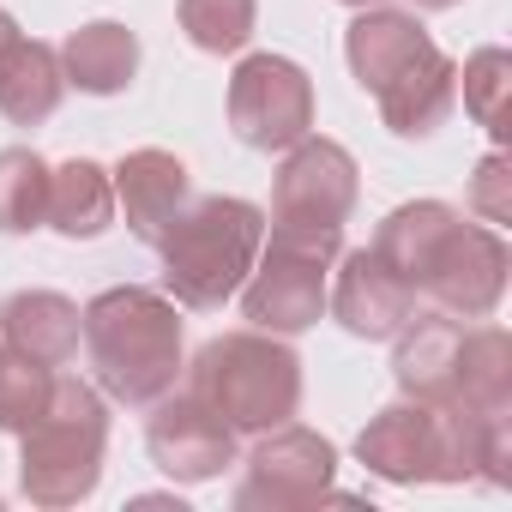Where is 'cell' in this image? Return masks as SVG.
<instances>
[{"instance_id": "cell-16", "label": "cell", "mask_w": 512, "mask_h": 512, "mask_svg": "<svg viewBox=\"0 0 512 512\" xmlns=\"http://www.w3.org/2000/svg\"><path fill=\"white\" fill-rule=\"evenodd\" d=\"M79 308L61 290H19L0 308V344L43 362V368H67L79 356Z\"/></svg>"}, {"instance_id": "cell-26", "label": "cell", "mask_w": 512, "mask_h": 512, "mask_svg": "<svg viewBox=\"0 0 512 512\" xmlns=\"http://www.w3.org/2000/svg\"><path fill=\"white\" fill-rule=\"evenodd\" d=\"M512 175H506V157L494 151V157H482V169H476V187H470V211L482 217V223H512Z\"/></svg>"}, {"instance_id": "cell-4", "label": "cell", "mask_w": 512, "mask_h": 512, "mask_svg": "<svg viewBox=\"0 0 512 512\" xmlns=\"http://www.w3.org/2000/svg\"><path fill=\"white\" fill-rule=\"evenodd\" d=\"M187 374V392H199L235 434H272L302 410V356L272 332H223Z\"/></svg>"}, {"instance_id": "cell-15", "label": "cell", "mask_w": 512, "mask_h": 512, "mask_svg": "<svg viewBox=\"0 0 512 512\" xmlns=\"http://www.w3.org/2000/svg\"><path fill=\"white\" fill-rule=\"evenodd\" d=\"M434 49V37L422 31V19L416 13H392V7H368L356 25H350V37H344V55H350V73H356V85L368 91V97H380L410 61H422Z\"/></svg>"}, {"instance_id": "cell-9", "label": "cell", "mask_w": 512, "mask_h": 512, "mask_svg": "<svg viewBox=\"0 0 512 512\" xmlns=\"http://www.w3.org/2000/svg\"><path fill=\"white\" fill-rule=\"evenodd\" d=\"M151 422H145V446L157 458L163 476L175 482H211L223 476V464H235V428L199 398V392H163L157 404H145Z\"/></svg>"}, {"instance_id": "cell-20", "label": "cell", "mask_w": 512, "mask_h": 512, "mask_svg": "<svg viewBox=\"0 0 512 512\" xmlns=\"http://www.w3.org/2000/svg\"><path fill=\"white\" fill-rule=\"evenodd\" d=\"M115 217V181L103 163L91 157H73L61 169H49V223L67 235V241H91L103 235Z\"/></svg>"}, {"instance_id": "cell-17", "label": "cell", "mask_w": 512, "mask_h": 512, "mask_svg": "<svg viewBox=\"0 0 512 512\" xmlns=\"http://www.w3.org/2000/svg\"><path fill=\"white\" fill-rule=\"evenodd\" d=\"M380 121L398 133V139H428L446 115H452V103H458V67H452V55H440V43L422 55V61H410L380 97Z\"/></svg>"}, {"instance_id": "cell-28", "label": "cell", "mask_w": 512, "mask_h": 512, "mask_svg": "<svg viewBox=\"0 0 512 512\" xmlns=\"http://www.w3.org/2000/svg\"><path fill=\"white\" fill-rule=\"evenodd\" d=\"M416 7H428V13H446V7H458V0H416Z\"/></svg>"}, {"instance_id": "cell-2", "label": "cell", "mask_w": 512, "mask_h": 512, "mask_svg": "<svg viewBox=\"0 0 512 512\" xmlns=\"http://www.w3.org/2000/svg\"><path fill=\"white\" fill-rule=\"evenodd\" d=\"M260 241H266V211L247 199L211 193L199 205H181L175 223L157 235L163 290L175 296V308H193V314L223 308L260 260Z\"/></svg>"}, {"instance_id": "cell-29", "label": "cell", "mask_w": 512, "mask_h": 512, "mask_svg": "<svg viewBox=\"0 0 512 512\" xmlns=\"http://www.w3.org/2000/svg\"><path fill=\"white\" fill-rule=\"evenodd\" d=\"M344 7H380V0H344Z\"/></svg>"}, {"instance_id": "cell-19", "label": "cell", "mask_w": 512, "mask_h": 512, "mask_svg": "<svg viewBox=\"0 0 512 512\" xmlns=\"http://www.w3.org/2000/svg\"><path fill=\"white\" fill-rule=\"evenodd\" d=\"M67 97V73H61V55L37 37H19L0 61V115L13 127H37L61 109Z\"/></svg>"}, {"instance_id": "cell-8", "label": "cell", "mask_w": 512, "mask_h": 512, "mask_svg": "<svg viewBox=\"0 0 512 512\" xmlns=\"http://www.w3.org/2000/svg\"><path fill=\"white\" fill-rule=\"evenodd\" d=\"M356 211V157L338 139L302 133L272 187V223L284 229H344Z\"/></svg>"}, {"instance_id": "cell-3", "label": "cell", "mask_w": 512, "mask_h": 512, "mask_svg": "<svg viewBox=\"0 0 512 512\" xmlns=\"http://www.w3.org/2000/svg\"><path fill=\"white\" fill-rule=\"evenodd\" d=\"M103 446H109V410L103 392L55 374L49 410L19 434V488L31 506H79L103 482Z\"/></svg>"}, {"instance_id": "cell-5", "label": "cell", "mask_w": 512, "mask_h": 512, "mask_svg": "<svg viewBox=\"0 0 512 512\" xmlns=\"http://www.w3.org/2000/svg\"><path fill=\"white\" fill-rule=\"evenodd\" d=\"M338 253H344V229H284V223H272V247L260 241V260H253V272L235 290L253 332L296 338V332L320 326L326 272H332Z\"/></svg>"}, {"instance_id": "cell-12", "label": "cell", "mask_w": 512, "mask_h": 512, "mask_svg": "<svg viewBox=\"0 0 512 512\" xmlns=\"http://www.w3.org/2000/svg\"><path fill=\"white\" fill-rule=\"evenodd\" d=\"M398 350H392V380L404 398H422V404H452L458 398V356H464V326L452 314H410L398 332Z\"/></svg>"}, {"instance_id": "cell-25", "label": "cell", "mask_w": 512, "mask_h": 512, "mask_svg": "<svg viewBox=\"0 0 512 512\" xmlns=\"http://www.w3.org/2000/svg\"><path fill=\"white\" fill-rule=\"evenodd\" d=\"M464 109L476 115V127H488L494 139H506V91H512V55L506 49H476L464 61Z\"/></svg>"}, {"instance_id": "cell-21", "label": "cell", "mask_w": 512, "mask_h": 512, "mask_svg": "<svg viewBox=\"0 0 512 512\" xmlns=\"http://www.w3.org/2000/svg\"><path fill=\"white\" fill-rule=\"evenodd\" d=\"M470 410H512V338L500 326H476L464 332V356H458V398Z\"/></svg>"}, {"instance_id": "cell-18", "label": "cell", "mask_w": 512, "mask_h": 512, "mask_svg": "<svg viewBox=\"0 0 512 512\" xmlns=\"http://www.w3.org/2000/svg\"><path fill=\"white\" fill-rule=\"evenodd\" d=\"M55 55H61L67 85H79L85 97H115V91H127L133 73H139V37H133L127 25H115V19L79 25Z\"/></svg>"}, {"instance_id": "cell-13", "label": "cell", "mask_w": 512, "mask_h": 512, "mask_svg": "<svg viewBox=\"0 0 512 512\" xmlns=\"http://www.w3.org/2000/svg\"><path fill=\"white\" fill-rule=\"evenodd\" d=\"M458 229H464V217H458L452 205H440V199H416V205H398V211L380 223L374 253H380V260H386L416 296H422L428 278H434L440 260H446V247L458 241Z\"/></svg>"}, {"instance_id": "cell-23", "label": "cell", "mask_w": 512, "mask_h": 512, "mask_svg": "<svg viewBox=\"0 0 512 512\" xmlns=\"http://www.w3.org/2000/svg\"><path fill=\"white\" fill-rule=\"evenodd\" d=\"M181 31L193 49L205 55H235L253 37V19H260V0H181Z\"/></svg>"}, {"instance_id": "cell-1", "label": "cell", "mask_w": 512, "mask_h": 512, "mask_svg": "<svg viewBox=\"0 0 512 512\" xmlns=\"http://www.w3.org/2000/svg\"><path fill=\"white\" fill-rule=\"evenodd\" d=\"M79 320H85L79 338H85L91 374L115 404L145 410L163 392H175V380H181V314L163 290H139V284L103 290Z\"/></svg>"}, {"instance_id": "cell-10", "label": "cell", "mask_w": 512, "mask_h": 512, "mask_svg": "<svg viewBox=\"0 0 512 512\" xmlns=\"http://www.w3.org/2000/svg\"><path fill=\"white\" fill-rule=\"evenodd\" d=\"M326 308L350 338L374 344V338H392L416 314V290L380 260L374 247H356V253H338V284L326 290Z\"/></svg>"}, {"instance_id": "cell-11", "label": "cell", "mask_w": 512, "mask_h": 512, "mask_svg": "<svg viewBox=\"0 0 512 512\" xmlns=\"http://www.w3.org/2000/svg\"><path fill=\"white\" fill-rule=\"evenodd\" d=\"M422 296H434L440 314H452V320H488L506 296V241H500V229L494 223H464Z\"/></svg>"}, {"instance_id": "cell-22", "label": "cell", "mask_w": 512, "mask_h": 512, "mask_svg": "<svg viewBox=\"0 0 512 512\" xmlns=\"http://www.w3.org/2000/svg\"><path fill=\"white\" fill-rule=\"evenodd\" d=\"M43 223H49V163L31 145H7L0 151V229L31 235Z\"/></svg>"}, {"instance_id": "cell-6", "label": "cell", "mask_w": 512, "mask_h": 512, "mask_svg": "<svg viewBox=\"0 0 512 512\" xmlns=\"http://www.w3.org/2000/svg\"><path fill=\"white\" fill-rule=\"evenodd\" d=\"M332 470H338V446L314 428H272L260 434V446L247 452V476L235 488L241 512H296L332 494Z\"/></svg>"}, {"instance_id": "cell-27", "label": "cell", "mask_w": 512, "mask_h": 512, "mask_svg": "<svg viewBox=\"0 0 512 512\" xmlns=\"http://www.w3.org/2000/svg\"><path fill=\"white\" fill-rule=\"evenodd\" d=\"M19 43V25H13V13L7 7H0V61H7V49Z\"/></svg>"}, {"instance_id": "cell-7", "label": "cell", "mask_w": 512, "mask_h": 512, "mask_svg": "<svg viewBox=\"0 0 512 512\" xmlns=\"http://www.w3.org/2000/svg\"><path fill=\"white\" fill-rule=\"evenodd\" d=\"M229 127L253 151H290L314 127V85L284 55H247L229 79Z\"/></svg>"}, {"instance_id": "cell-14", "label": "cell", "mask_w": 512, "mask_h": 512, "mask_svg": "<svg viewBox=\"0 0 512 512\" xmlns=\"http://www.w3.org/2000/svg\"><path fill=\"white\" fill-rule=\"evenodd\" d=\"M115 205L127 211V229L157 247V235L187 205V163L175 151H157V145L127 151L121 169H115Z\"/></svg>"}, {"instance_id": "cell-24", "label": "cell", "mask_w": 512, "mask_h": 512, "mask_svg": "<svg viewBox=\"0 0 512 512\" xmlns=\"http://www.w3.org/2000/svg\"><path fill=\"white\" fill-rule=\"evenodd\" d=\"M49 392H55V368L0 344V434H25L49 410Z\"/></svg>"}]
</instances>
